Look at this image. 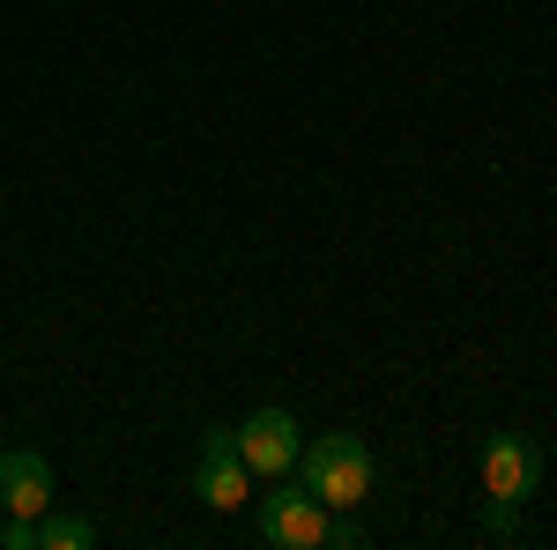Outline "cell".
<instances>
[{"label": "cell", "mask_w": 557, "mask_h": 550, "mask_svg": "<svg viewBox=\"0 0 557 550\" xmlns=\"http://www.w3.org/2000/svg\"><path fill=\"white\" fill-rule=\"evenodd\" d=\"M298 484L327 513H357L372 499V454H364V439L357 431H327V439L298 447Z\"/></svg>", "instance_id": "1"}, {"label": "cell", "mask_w": 557, "mask_h": 550, "mask_svg": "<svg viewBox=\"0 0 557 550\" xmlns=\"http://www.w3.org/2000/svg\"><path fill=\"white\" fill-rule=\"evenodd\" d=\"M535 484H543V454H535V439L528 431H491L483 439V499H491V536L498 543H513L520 536V499H535Z\"/></svg>", "instance_id": "2"}, {"label": "cell", "mask_w": 557, "mask_h": 550, "mask_svg": "<svg viewBox=\"0 0 557 550\" xmlns=\"http://www.w3.org/2000/svg\"><path fill=\"white\" fill-rule=\"evenodd\" d=\"M194 491H201V506H215V513H238L253 499V468L238 462V431H231V424H209V431H201Z\"/></svg>", "instance_id": "3"}, {"label": "cell", "mask_w": 557, "mask_h": 550, "mask_svg": "<svg viewBox=\"0 0 557 550\" xmlns=\"http://www.w3.org/2000/svg\"><path fill=\"white\" fill-rule=\"evenodd\" d=\"M238 462L253 476H290L298 468V417L290 410H253L238 424Z\"/></svg>", "instance_id": "4"}, {"label": "cell", "mask_w": 557, "mask_h": 550, "mask_svg": "<svg viewBox=\"0 0 557 550\" xmlns=\"http://www.w3.org/2000/svg\"><path fill=\"white\" fill-rule=\"evenodd\" d=\"M260 543L320 550V543H327V506H320L312 491H275V499L260 506Z\"/></svg>", "instance_id": "5"}, {"label": "cell", "mask_w": 557, "mask_h": 550, "mask_svg": "<svg viewBox=\"0 0 557 550\" xmlns=\"http://www.w3.org/2000/svg\"><path fill=\"white\" fill-rule=\"evenodd\" d=\"M0 506L23 513V521H38L45 506H60V499H52V462H45L38 447H8V454H0Z\"/></svg>", "instance_id": "6"}, {"label": "cell", "mask_w": 557, "mask_h": 550, "mask_svg": "<svg viewBox=\"0 0 557 550\" xmlns=\"http://www.w3.org/2000/svg\"><path fill=\"white\" fill-rule=\"evenodd\" d=\"M38 543H45V550H89V543H97V528H89L83 513L45 506V513H38Z\"/></svg>", "instance_id": "7"}, {"label": "cell", "mask_w": 557, "mask_h": 550, "mask_svg": "<svg viewBox=\"0 0 557 550\" xmlns=\"http://www.w3.org/2000/svg\"><path fill=\"white\" fill-rule=\"evenodd\" d=\"M327 543H335V550H357V543H364V521H357V513L327 521Z\"/></svg>", "instance_id": "8"}, {"label": "cell", "mask_w": 557, "mask_h": 550, "mask_svg": "<svg viewBox=\"0 0 557 550\" xmlns=\"http://www.w3.org/2000/svg\"><path fill=\"white\" fill-rule=\"evenodd\" d=\"M0 543H8V550H38V521H23V513H15V521L0 528Z\"/></svg>", "instance_id": "9"}]
</instances>
